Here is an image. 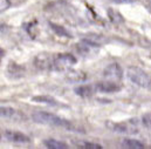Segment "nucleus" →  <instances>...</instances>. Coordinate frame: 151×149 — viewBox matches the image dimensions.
<instances>
[{"mask_svg":"<svg viewBox=\"0 0 151 149\" xmlns=\"http://www.w3.org/2000/svg\"><path fill=\"white\" fill-rule=\"evenodd\" d=\"M142 124L151 130V113L144 114V115L142 116Z\"/></svg>","mask_w":151,"mask_h":149,"instance_id":"6ab92c4d","label":"nucleus"},{"mask_svg":"<svg viewBox=\"0 0 151 149\" xmlns=\"http://www.w3.org/2000/svg\"><path fill=\"white\" fill-rule=\"evenodd\" d=\"M104 39L106 38H103L102 35H99V34H89V35H87V37L83 38V42H86V43H88V45H90L91 47H100L101 45H103V42H104Z\"/></svg>","mask_w":151,"mask_h":149,"instance_id":"1a4fd4ad","label":"nucleus"},{"mask_svg":"<svg viewBox=\"0 0 151 149\" xmlns=\"http://www.w3.org/2000/svg\"><path fill=\"white\" fill-rule=\"evenodd\" d=\"M108 15H109V19L111 20V22H114V24H123L124 22V18L115 9L109 8L108 9Z\"/></svg>","mask_w":151,"mask_h":149,"instance_id":"4468645a","label":"nucleus"},{"mask_svg":"<svg viewBox=\"0 0 151 149\" xmlns=\"http://www.w3.org/2000/svg\"><path fill=\"white\" fill-rule=\"evenodd\" d=\"M14 115H15V111L13 108L0 106V117H12Z\"/></svg>","mask_w":151,"mask_h":149,"instance_id":"f3484780","label":"nucleus"},{"mask_svg":"<svg viewBox=\"0 0 151 149\" xmlns=\"http://www.w3.org/2000/svg\"><path fill=\"white\" fill-rule=\"evenodd\" d=\"M106 126L113 130L115 133L118 134H137L138 133V128L136 126V123H129V122H110L108 121L106 123Z\"/></svg>","mask_w":151,"mask_h":149,"instance_id":"20e7f679","label":"nucleus"},{"mask_svg":"<svg viewBox=\"0 0 151 149\" xmlns=\"http://www.w3.org/2000/svg\"><path fill=\"white\" fill-rule=\"evenodd\" d=\"M67 79L70 82H82L87 79V74L81 71H72L67 74Z\"/></svg>","mask_w":151,"mask_h":149,"instance_id":"ddd939ff","label":"nucleus"},{"mask_svg":"<svg viewBox=\"0 0 151 149\" xmlns=\"http://www.w3.org/2000/svg\"><path fill=\"white\" fill-rule=\"evenodd\" d=\"M2 55V51H1V48H0V56Z\"/></svg>","mask_w":151,"mask_h":149,"instance_id":"5701e85b","label":"nucleus"},{"mask_svg":"<svg viewBox=\"0 0 151 149\" xmlns=\"http://www.w3.org/2000/svg\"><path fill=\"white\" fill-rule=\"evenodd\" d=\"M11 7V1L9 0H0V13L5 12Z\"/></svg>","mask_w":151,"mask_h":149,"instance_id":"aec40b11","label":"nucleus"},{"mask_svg":"<svg viewBox=\"0 0 151 149\" xmlns=\"http://www.w3.org/2000/svg\"><path fill=\"white\" fill-rule=\"evenodd\" d=\"M76 64V58L69 53H60L53 59V68L58 71L67 69Z\"/></svg>","mask_w":151,"mask_h":149,"instance_id":"7ed1b4c3","label":"nucleus"},{"mask_svg":"<svg viewBox=\"0 0 151 149\" xmlns=\"http://www.w3.org/2000/svg\"><path fill=\"white\" fill-rule=\"evenodd\" d=\"M77 147L80 148H83V149H102L103 147L101 145H97L95 142H81V143H77Z\"/></svg>","mask_w":151,"mask_h":149,"instance_id":"dca6fc26","label":"nucleus"},{"mask_svg":"<svg viewBox=\"0 0 151 149\" xmlns=\"http://www.w3.org/2000/svg\"><path fill=\"white\" fill-rule=\"evenodd\" d=\"M45 146L49 149H67L68 148V145L62 142V141H59V140H55V139H47L43 141Z\"/></svg>","mask_w":151,"mask_h":149,"instance_id":"9b49d317","label":"nucleus"},{"mask_svg":"<svg viewBox=\"0 0 151 149\" xmlns=\"http://www.w3.org/2000/svg\"><path fill=\"white\" fill-rule=\"evenodd\" d=\"M5 136L8 141L14 142V143H21V145H26L31 142V137L27 136L26 134L21 133V132H13V130H7L5 132Z\"/></svg>","mask_w":151,"mask_h":149,"instance_id":"423d86ee","label":"nucleus"},{"mask_svg":"<svg viewBox=\"0 0 151 149\" xmlns=\"http://www.w3.org/2000/svg\"><path fill=\"white\" fill-rule=\"evenodd\" d=\"M115 2H118V4H122V2H134L136 0H114Z\"/></svg>","mask_w":151,"mask_h":149,"instance_id":"412c9836","label":"nucleus"},{"mask_svg":"<svg viewBox=\"0 0 151 149\" xmlns=\"http://www.w3.org/2000/svg\"><path fill=\"white\" fill-rule=\"evenodd\" d=\"M49 25H50V27L53 28V31H54L56 34L62 35V37H69V33H68L63 27H61V26H59V25H55V24H53V22H49Z\"/></svg>","mask_w":151,"mask_h":149,"instance_id":"a211bd4d","label":"nucleus"},{"mask_svg":"<svg viewBox=\"0 0 151 149\" xmlns=\"http://www.w3.org/2000/svg\"><path fill=\"white\" fill-rule=\"evenodd\" d=\"M96 89L99 92H102V93H115V92H118L121 89V86L116 82L104 80V81L99 82L96 85Z\"/></svg>","mask_w":151,"mask_h":149,"instance_id":"6e6552de","label":"nucleus"},{"mask_svg":"<svg viewBox=\"0 0 151 149\" xmlns=\"http://www.w3.org/2000/svg\"><path fill=\"white\" fill-rule=\"evenodd\" d=\"M148 6H149V8H150L151 11V0H148Z\"/></svg>","mask_w":151,"mask_h":149,"instance_id":"4be33fe9","label":"nucleus"},{"mask_svg":"<svg viewBox=\"0 0 151 149\" xmlns=\"http://www.w3.org/2000/svg\"><path fill=\"white\" fill-rule=\"evenodd\" d=\"M103 76H104V80H108V81H113L118 83L122 79H123V71L121 68V66L116 62H113L110 65H108L104 71H103Z\"/></svg>","mask_w":151,"mask_h":149,"instance_id":"39448f33","label":"nucleus"},{"mask_svg":"<svg viewBox=\"0 0 151 149\" xmlns=\"http://www.w3.org/2000/svg\"><path fill=\"white\" fill-rule=\"evenodd\" d=\"M122 147L129 149H142L144 148V143L136 139H124L122 141Z\"/></svg>","mask_w":151,"mask_h":149,"instance_id":"f8f14e48","label":"nucleus"},{"mask_svg":"<svg viewBox=\"0 0 151 149\" xmlns=\"http://www.w3.org/2000/svg\"><path fill=\"white\" fill-rule=\"evenodd\" d=\"M127 76H128V79L132 83L137 85L138 87H142V88H149V87H151L150 76L147 74L143 69H141L138 67H130V68H128Z\"/></svg>","mask_w":151,"mask_h":149,"instance_id":"f03ea898","label":"nucleus"},{"mask_svg":"<svg viewBox=\"0 0 151 149\" xmlns=\"http://www.w3.org/2000/svg\"><path fill=\"white\" fill-rule=\"evenodd\" d=\"M32 119L41 124H49L55 127H62V128H72V123L60 116H56L52 113L47 112H35L32 115Z\"/></svg>","mask_w":151,"mask_h":149,"instance_id":"f257e3e1","label":"nucleus"},{"mask_svg":"<svg viewBox=\"0 0 151 149\" xmlns=\"http://www.w3.org/2000/svg\"><path fill=\"white\" fill-rule=\"evenodd\" d=\"M94 90H95V88L91 87V85L78 86V87H76L75 89H74V92L78 96H81V98H89V96H91Z\"/></svg>","mask_w":151,"mask_h":149,"instance_id":"9d476101","label":"nucleus"},{"mask_svg":"<svg viewBox=\"0 0 151 149\" xmlns=\"http://www.w3.org/2000/svg\"><path fill=\"white\" fill-rule=\"evenodd\" d=\"M34 65L39 69H49L53 67V60L47 53H40L34 59Z\"/></svg>","mask_w":151,"mask_h":149,"instance_id":"0eeeda50","label":"nucleus"},{"mask_svg":"<svg viewBox=\"0 0 151 149\" xmlns=\"http://www.w3.org/2000/svg\"><path fill=\"white\" fill-rule=\"evenodd\" d=\"M33 100H34V101H38V102L48 103V105H50V106H55V105H56V101H55L53 98L48 96V95H43V96H34Z\"/></svg>","mask_w":151,"mask_h":149,"instance_id":"2eb2a0df","label":"nucleus"}]
</instances>
